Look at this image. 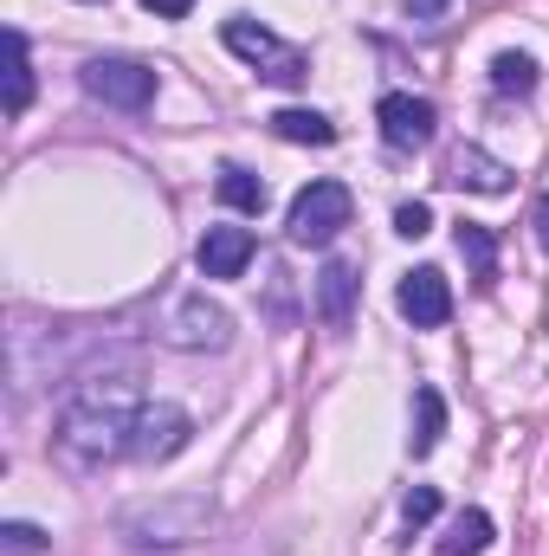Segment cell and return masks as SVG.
I'll return each instance as SVG.
<instances>
[{
    "instance_id": "6da1fadb",
    "label": "cell",
    "mask_w": 549,
    "mask_h": 556,
    "mask_svg": "<svg viewBox=\"0 0 549 556\" xmlns=\"http://www.w3.org/2000/svg\"><path fill=\"white\" fill-rule=\"evenodd\" d=\"M137 415H142V395L130 382L104 376V382H85L65 415H59V453L72 466H104V459H124L137 446Z\"/></svg>"
},
{
    "instance_id": "7a4b0ae2",
    "label": "cell",
    "mask_w": 549,
    "mask_h": 556,
    "mask_svg": "<svg viewBox=\"0 0 549 556\" xmlns=\"http://www.w3.org/2000/svg\"><path fill=\"white\" fill-rule=\"evenodd\" d=\"M349 214H356V201H349L343 181H310V188H297V201L284 214V233H291V247H330L349 227Z\"/></svg>"
},
{
    "instance_id": "3957f363",
    "label": "cell",
    "mask_w": 549,
    "mask_h": 556,
    "mask_svg": "<svg viewBox=\"0 0 549 556\" xmlns=\"http://www.w3.org/2000/svg\"><path fill=\"white\" fill-rule=\"evenodd\" d=\"M220 39H227L233 59H246V65H253L259 78H272V85H304V78H310V59H304L297 46H284L278 33H266L259 20H227Z\"/></svg>"
},
{
    "instance_id": "277c9868",
    "label": "cell",
    "mask_w": 549,
    "mask_h": 556,
    "mask_svg": "<svg viewBox=\"0 0 549 556\" xmlns=\"http://www.w3.org/2000/svg\"><path fill=\"white\" fill-rule=\"evenodd\" d=\"M78 85L111 111H149L155 104V72L142 59H85Z\"/></svg>"
},
{
    "instance_id": "5b68a950",
    "label": "cell",
    "mask_w": 549,
    "mask_h": 556,
    "mask_svg": "<svg viewBox=\"0 0 549 556\" xmlns=\"http://www.w3.org/2000/svg\"><path fill=\"white\" fill-rule=\"evenodd\" d=\"M162 337H168L175 350H227V343H233V317H227L220 304H207V298H181V304L168 311Z\"/></svg>"
},
{
    "instance_id": "8992f818",
    "label": "cell",
    "mask_w": 549,
    "mask_h": 556,
    "mask_svg": "<svg viewBox=\"0 0 549 556\" xmlns=\"http://www.w3.org/2000/svg\"><path fill=\"white\" fill-rule=\"evenodd\" d=\"M375 124H382L388 149H426L433 130H439L433 104H426V98H413V91H388V98L375 104Z\"/></svg>"
},
{
    "instance_id": "52a82bcc",
    "label": "cell",
    "mask_w": 549,
    "mask_h": 556,
    "mask_svg": "<svg viewBox=\"0 0 549 556\" xmlns=\"http://www.w3.org/2000/svg\"><path fill=\"white\" fill-rule=\"evenodd\" d=\"M201 525H207V505H201V498L155 505V511H130V518H124V531H130L137 544H188V538H201Z\"/></svg>"
},
{
    "instance_id": "ba28073f",
    "label": "cell",
    "mask_w": 549,
    "mask_h": 556,
    "mask_svg": "<svg viewBox=\"0 0 549 556\" xmlns=\"http://www.w3.org/2000/svg\"><path fill=\"white\" fill-rule=\"evenodd\" d=\"M395 304H401V317H408L413 330H439V324L452 317L446 273H439V266H420V273H408V278H401V291H395Z\"/></svg>"
},
{
    "instance_id": "9c48e42d",
    "label": "cell",
    "mask_w": 549,
    "mask_h": 556,
    "mask_svg": "<svg viewBox=\"0 0 549 556\" xmlns=\"http://www.w3.org/2000/svg\"><path fill=\"white\" fill-rule=\"evenodd\" d=\"M188 415L175 408V402H142L137 415V446H130V459H175L181 446H188Z\"/></svg>"
},
{
    "instance_id": "30bf717a",
    "label": "cell",
    "mask_w": 549,
    "mask_h": 556,
    "mask_svg": "<svg viewBox=\"0 0 549 556\" xmlns=\"http://www.w3.org/2000/svg\"><path fill=\"white\" fill-rule=\"evenodd\" d=\"M446 188H472V194H505L511 188V162H498L491 149H478V142H459L452 155H446V175H439Z\"/></svg>"
},
{
    "instance_id": "8fae6325",
    "label": "cell",
    "mask_w": 549,
    "mask_h": 556,
    "mask_svg": "<svg viewBox=\"0 0 549 556\" xmlns=\"http://www.w3.org/2000/svg\"><path fill=\"white\" fill-rule=\"evenodd\" d=\"M194 266L207 278H240L253 266V233L246 227H207L201 247H194Z\"/></svg>"
},
{
    "instance_id": "7c38bea8",
    "label": "cell",
    "mask_w": 549,
    "mask_h": 556,
    "mask_svg": "<svg viewBox=\"0 0 549 556\" xmlns=\"http://www.w3.org/2000/svg\"><path fill=\"white\" fill-rule=\"evenodd\" d=\"M349 311H356V266L330 260V266L317 273V317H323L330 330H349Z\"/></svg>"
},
{
    "instance_id": "4fadbf2b",
    "label": "cell",
    "mask_w": 549,
    "mask_h": 556,
    "mask_svg": "<svg viewBox=\"0 0 549 556\" xmlns=\"http://www.w3.org/2000/svg\"><path fill=\"white\" fill-rule=\"evenodd\" d=\"M439 433H446V402H439V389H420V395H413V433H408V453H413V459H426V453L439 446Z\"/></svg>"
},
{
    "instance_id": "5bb4252c",
    "label": "cell",
    "mask_w": 549,
    "mask_h": 556,
    "mask_svg": "<svg viewBox=\"0 0 549 556\" xmlns=\"http://www.w3.org/2000/svg\"><path fill=\"white\" fill-rule=\"evenodd\" d=\"M33 104V59H26V33H7V117H26Z\"/></svg>"
},
{
    "instance_id": "9a60e30c",
    "label": "cell",
    "mask_w": 549,
    "mask_h": 556,
    "mask_svg": "<svg viewBox=\"0 0 549 556\" xmlns=\"http://www.w3.org/2000/svg\"><path fill=\"white\" fill-rule=\"evenodd\" d=\"M491 544V518L485 511H459L452 525H446V538L433 544V556H478Z\"/></svg>"
},
{
    "instance_id": "2e32d148",
    "label": "cell",
    "mask_w": 549,
    "mask_h": 556,
    "mask_svg": "<svg viewBox=\"0 0 549 556\" xmlns=\"http://www.w3.org/2000/svg\"><path fill=\"white\" fill-rule=\"evenodd\" d=\"M459 260L472 266V278H478V285H491V278H498V240H491V227L459 220Z\"/></svg>"
},
{
    "instance_id": "e0dca14e",
    "label": "cell",
    "mask_w": 549,
    "mask_h": 556,
    "mask_svg": "<svg viewBox=\"0 0 549 556\" xmlns=\"http://www.w3.org/2000/svg\"><path fill=\"white\" fill-rule=\"evenodd\" d=\"M214 194H220L233 214H266V181H259V175H246V168H220Z\"/></svg>"
},
{
    "instance_id": "ac0fdd59",
    "label": "cell",
    "mask_w": 549,
    "mask_h": 556,
    "mask_svg": "<svg viewBox=\"0 0 549 556\" xmlns=\"http://www.w3.org/2000/svg\"><path fill=\"white\" fill-rule=\"evenodd\" d=\"M272 137H284V142H336V124L330 117H317V111H278L272 117Z\"/></svg>"
},
{
    "instance_id": "d6986e66",
    "label": "cell",
    "mask_w": 549,
    "mask_h": 556,
    "mask_svg": "<svg viewBox=\"0 0 549 556\" xmlns=\"http://www.w3.org/2000/svg\"><path fill=\"white\" fill-rule=\"evenodd\" d=\"M537 85V59H524V52H498L491 59V91L498 98H524Z\"/></svg>"
},
{
    "instance_id": "ffe728a7",
    "label": "cell",
    "mask_w": 549,
    "mask_h": 556,
    "mask_svg": "<svg viewBox=\"0 0 549 556\" xmlns=\"http://www.w3.org/2000/svg\"><path fill=\"white\" fill-rule=\"evenodd\" d=\"M0 551H7V556H39V551H46V531H39V525L7 518V525H0Z\"/></svg>"
},
{
    "instance_id": "44dd1931",
    "label": "cell",
    "mask_w": 549,
    "mask_h": 556,
    "mask_svg": "<svg viewBox=\"0 0 549 556\" xmlns=\"http://www.w3.org/2000/svg\"><path fill=\"white\" fill-rule=\"evenodd\" d=\"M395 233H401V240H426V233H433V207H426V201H401V207H395Z\"/></svg>"
},
{
    "instance_id": "7402d4cb",
    "label": "cell",
    "mask_w": 549,
    "mask_h": 556,
    "mask_svg": "<svg viewBox=\"0 0 549 556\" xmlns=\"http://www.w3.org/2000/svg\"><path fill=\"white\" fill-rule=\"evenodd\" d=\"M401 518H408V525H426V518H439V492H433V485H413L408 498H401Z\"/></svg>"
},
{
    "instance_id": "603a6c76",
    "label": "cell",
    "mask_w": 549,
    "mask_h": 556,
    "mask_svg": "<svg viewBox=\"0 0 549 556\" xmlns=\"http://www.w3.org/2000/svg\"><path fill=\"white\" fill-rule=\"evenodd\" d=\"M142 7H149L155 20H188V13H194V0H142Z\"/></svg>"
},
{
    "instance_id": "cb8c5ba5",
    "label": "cell",
    "mask_w": 549,
    "mask_h": 556,
    "mask_svg": "<svg viewBox=\"0 0 549 556\" xmlns=\"http://www.w3.org/2000/svg\"><path fill=\"white\" fill-rule=\"evenodd\" d=\"M531 227H537V247L549 253V194H537V207H531Z\"/></svg>"
},
{
    "instance_id": "d4e9b609",
    "label": "cell",
    "mask_w": 549,
    "mask_h": 556,
    "mask_svg": "<svg viewBox=\"0 0 549 556\" xmlns=\"http://www.w3.org/2000/svg\"><path fill=\"white\" fill-rule=\"evenodd\" d=\"M446 7H452V0H408V13H413V20H439Z\"/></svg>"
}]
</instances>
